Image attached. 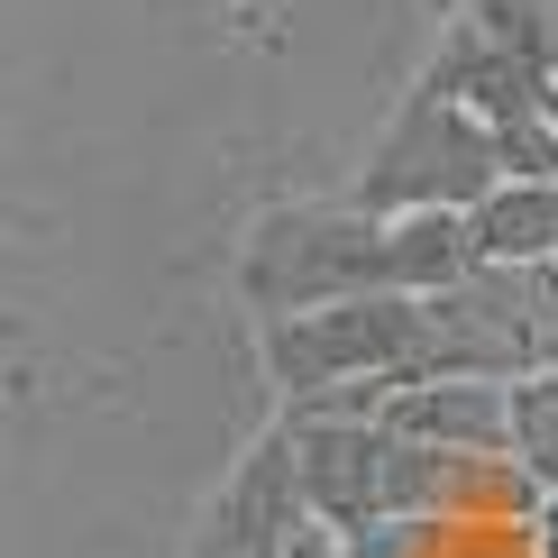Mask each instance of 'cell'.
<instances>
[{
	"instance_id": "6da1fadb",
	"label": "cell",
	"mask_w": 558,
	"mask_h": 558,
	"mask_svg": "<svg viewBox=\"0 0 558 558\" xmlns=\"http://www.w3.org/2000/svg\"><path fill=\"white\" fill-rule=\"evenodd\" d=\"M476 266L468 211H357V202H312L275 211L247 239V293L266 320L320 312L357 293H439Z\"/></svg>"
},
{
	"instance_id": "7a4b0ae2",
	"label": "cell",
	"mask_w": 558,
	"mask_h": 558,
	"mask_svg": "<svg viewBox=\"0 0 558 558\" xmlns=\"http://www.w3.org/2000/svg\"><path fill=\"white\" fill-rule=\"evenodd\" d=\"M504 183L495 166V129L449 110L439 92H412L393 137L376 147V166L357 174V211H476L485 193Z\"/></svg>"
},
{
	"instance_id": "3957f363",
	"label": "cell",
	"mask_w": 558,
	"mask_h": 558,
	"mask_svg": "<svg viewBox=\"0 0 558 558\" xmlns=\"http://www.w3.org/2000/svg\"><path fill=\"white\" fill-rule=\"evenodd\" d=\"M422 357V293H357V302H320V312L266 320V376L284 393L339 385V376H385L403 385Z\"/></svg>"
},
{
	"instance_id": "277c9868",
	"label": "cell",
	"mask_w": 558,
	"mask_h": 558,
	"mask_svg": "<svg viewBox=\"0 0 558 558\" xmlns=\"http://www.w3.org/2000/svg\"><path fill=\"white\" fill-rule=\"evenodd\" d=\"M302 513H312V504H302V476H293V439L275 430V439H257V449L239 458V476L220 485V513L202 531V558H275Z\"/></svg>"
},
{
	"instance_id": "5b68a950",
	"label": "cell",
	"mask_w": 558,
	"mask_h": 558,
	"mask_svg": "<svg viewBox=\"0 0 558 558\" xmlns=\"http://www.w3.org/2000/svg\"><path fill=\"white\" fill-rule=\"evenodd\" d=\"M385 430L422 439V449H458V458H504L513 412H504L495 376H412L385 393Z\"/></svg>"
},
{
	"instance_id": "8992f818",
	"label": "cell",
	"mask_w": 558,
	"mask_h": 558,
	"mask_svg": "<svg viewBox=\"0 0 558 558\" xmlns=\"http://www.w3.org/2000/svg\"><path fill=\"white\" fill-rule=\"evenodd\" d=\"M293 439V476L330 531L385 522V422H348V430H284Z\"/></svg>"
},
{
	"instance_id": "52a82bcc",
	"label": "cell",
	"mask_w": 558,
	"mask_h": 558,
	"mask_svg": "<svg viewBox=\"0 0 558 558\" xmlns=\"http://www.w3.org/2000/svg\"><path fill=\"white\" fill-rule=\"evenodd\" d=\"M422 92H439L449 110H468V120H485V129L549 120V83L531 74V64H513L476 19H468V28H449V46H439V64L422 74Z\"/></svg>"
},
{
	"instance_id": "ba28073f",
	"label": "cell",
	"mask_w": 558,
	"mask_h": 558,
	"mask_svg": "<svg viewBox=\"0 0 558 558\" xmlns=\"http://www.w3.org/2000/svg\"><path fill=\"white\" fill-rule=\"evenodd\" d=\"M476 266H541L558 257V183H495L468 211Z\"/></svg>"
},
{
	"instance_id": "9c48e42d",
	"label": "cell",
	"mask_w": 558,
	"mask_h": 558,
	"mask_svg": "<svg viewBox=\"0 0 558 558\" xmlns=\"http://www.w3.org/2000/svg\"><path fill=\"white\" fill-rule=\"evenodd\" d=\"M504 412H513L504 458H513L531 485H558V376H513L504 385Z\"/></svg>"
},
{
	"instance_id": "30bf717a",
	"label": "cell",
	"mask_w": 558,
	"mask_h": 558,
	"mask_svg": "<svg viewBox=\"0 0 558 558\" xmlns=\"http://www.w3.org/2000/svg\"><path fill=\"white\" fill-rule=\"evenodd\" d=\"M476 28L558 92V0H476Z\"/></svg>"
},
{
	"instance_id": "8fae6325",
	"label": "cell",
	"mask_w": 558,
	"mask_h": 558,
	"mask_svg": "<svg viewBox=\"0 0 558 558\" xmlns=\"http://www.w3.org/2000/svg\"><path fill=\"white\" fill-rule=\"evenodd\" d=\"M495 166H504V183H558V129L549 120L495 129Z\"/></svg>"
},
{
	"instance_id": "7c38bea8",
	"label": "cell",
	"mask_w": 558,
	"mask_h": 558,
	"mask_svg": "<svg viewBox=\"0 0 558 558\" xmlns=\"http://www.w3.org/2000/svg\"><path fill=\"white\" fill-rule=\"evenodd\" d=\"M275 558H348V541H339L320 513H302V522L284 531V549H275Z\"/></svg>"
},
{
	"instance_id": "4fadbf2b",
	"label": "cell",
	"mask_w": 558,
	"mask_h": 558,
	"mask_svg": "<svg viewBox=\"0 0 558 558\" xmlns=\"http://www.w3.org/2000/svg\"><path fill=\"white\" fill-rule=\"evenodd\" d=\"M531 549H541V558H558V485L541 495V513H531Z\"/></svg>"
},
{
	"instance_id": "5bb4252c",
	"label": "cell",
	"mask_w": 558,
	"mask_h": 558,
	"mask_svg": "<svg viewBox=\"0 0 558 558\" xmlns=\"http://www.w3.org/2000/svg\"><path fill=\"white\" fill-rule=\"evenodd\" d=\"M549 129H558V92H549Z\"/></svg>"
}]
</instances>
